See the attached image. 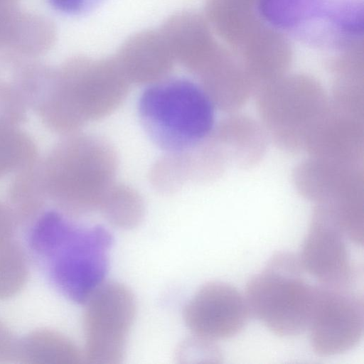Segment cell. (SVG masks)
<instances>
[{"instance_id":"obj_1","label":"cell","mask_w":364,"mask_h":364,"mask_svg":"<svg viewBox=\"0 0 364 364\" xmlns=\"http://www.w3.org/2000/svg\"><path fill=\"white\" fill-rule=\"evenodd\" d=\"M215 109L200 84L183 77L146 86L138 103L145 132L167 153L189 150L208 139L216 124Z\"/></svg>"},{"instance_id":"obj_2","label":"cell","mask_w":364,"mask_h":364,"mask_svg":"<svg viewBox=\"0 0 364 364\" xmlns=\"http://www.w3.org/2000/svg\"><path fill=\"white\" fill-rule=\"evenodd\" d=\"M112 234L100 225L80 227L65 218L35 252L47 264L50 278L69 299L84 304L104 283Z\"/></svg>"},{"instance_id":"obj_3","label":"cell","mask_w":364,"mask_h":364,"mask_svg":"<svg viewBox=\"0 0 364 364\" xmlns=\"http://www.w3.org/2000/svg\"><path fill=\"white\" fill-rule=\"evenodd\" d=\"M304 272L298 257L281 252L247 284L250 313L278 336H295L308 327L314 286L307 283Z\"/></svg>"},{"instance_id":"obj_4","label":"cell","mask_w":364,"mask_h":364,"mask_svg":"<svg viewBox=\"0 0 364 364\" xmlns=\"http://www.w3.org/2000/svg\"><path fill=\"white\" fill-rule=\"evenodd\" d=\"M257 94L266 129L278 145L291 151L305 149L331 105L323 89L309 80L273 82Z\"/></svg>"},{"instance_id":"obj_5","label":"cell","mask_w":364,"mask_h":364,"mask_svg":"<svg viewBox=\"0 0 364 364\" xmlns=\"http://www.w3.org/2000/svg\"><path fill=\"white\" fill-rule=\"evenodd\" d=\"M65 74L66 124L71 128L112 114L125 100L131 85L114 56L77 58Z\"/></svg>"},{"instance_id":"obj_6","label":"cell","mask_w":364,"mask_h":364,"mask_svg":"<svg viewBox=\"0 0 364 364\" xmlns=\"http://www.w3.org/2000/svg\"><path fill=\"white\" fill-rule=\"evenodd\" d=\"M84 304L83 359L92 364L121 363L136 315L132 291L118 282H104Z\"/></svg>"},{"instance_id":"obj_7","label":"cell","mask_w":364,"mask_h":364,"mask_svg":"<svg viewBox=\"0 0 364 364\" xmlns=\"http://www.w3.org/2000/svg\"><path fill=\"white\" fill-rule=\"evenodd\" d=\"M364 303L350 288L314 286L307 328L313 350L320 356L343 353L360 341Z\"/></svg>"},{"instance_id":"obj_8","label":"cell","mask_w":364,"mask_h":364,"mask_svg":"<svg viewBox=\"0 0 364 364\" xmlns=\"http://www.w3.org/2000/svg\"><path fill=\"white\" fill-rule=\"evenodd\" d=\"M67 156L62 197L74 212L98 210L115 183L118 158L114 147L97 136H83L72 144Z\"/></svg>"},{"instance_id":"obj_9","label":"cell","mask_w":364,"mask_h":364,"mask_svg":"<svg viewBox=\"0 0 364 364\" xmlns=\"http://www.w3.org/2000/svg\"><path fill=\"white\" fill-rule=\"evenodd\" d=\"M346 240L329 211L316 205L299 257L304 270L320 284L350 288L355 272Z\"/></svg>"},{"instance_id":"obj_10","label":"cell","mask_w":364,"mask_h":364,"mask_svg":"<svg viewBox=\"0 0 364 364\" xmlns=\"http://www.w3.org/2000/svg\"><path fill=\"white\" fill-rule=\"evenodd\" d=\"M250 311L245 297L233 286L210 282L200 288L186 304L184 321L193 335L215 341L237 334Z\"/></svg>"},{"instance_id":"obj_11","label":"cell","mask_w":364,"mask_h":364,"mask_svg":"<svg viewBox=\"0 0 364 364\" xmlns=\"http://www.w3.org/2000/svg\"><path fill=\"white\" fill-rule=\"evenodd\" d=\"M294 184L304 198L321 205H336L363 198L358 164L313 158L298 166Z\"/></svg>"},{"instance_id":"obj_12","label":"cell","mask_w":364,"mask_h":364,"mask_svg":"<svg viewBox=\"0 0 364 364\" xmlns=\"http://www.w3.org/2000/svg\"><path fill=\"white\" fill-rule=\"evenodd\" d=\"M114 57L130 84L146 86L168 77L176 63L159 28L129 36Z\"/></svg>"},{"instance_id":"obj_13","label":"cell","mask_w":364,"mask_h":364,"mask_svg":"<svg viewBox=\"0 0 364 364\" xmlns=\"http://www.w3.org/2000/svg\"><path fill=\"white\" fill-rule=\"evenodd\" d=\"M360 119L331 105L309 135L304 149L313 158L358 164L363 146Z\"/></svg>"},{"instance_id":"obj_14","label":"cell","mask_w":364,"mask_h":364,"mask_svg":"<svg viewBox=\"0 0 364 364\" xmlns=\"http://www.w3.org/2000/svg\"><path fill=\"white\" fill-rule=\"evenodd\" d=\"M159 30L175 62L196 75L218 53L205 21L195 11L183 10L173 14Z\"/></svg>"},{"instance_id":"obj_15","label":"cell","mask_w":364,"mask_h":364,"mask_svg":"<svg viewBox=\"0 0 364 364\" xmlns=\"http://www.w3.org/2000/svg\"><path fill=\"white\" fill-rule=\"evenodd\" d=\"M262 127L244 115L231 116L221 121L212 133L228 162L249 166L258 161L266 149Z\"/></svg>"},{"instance_id":"obj_16","label":"cell","mask_w":364,"mask_h":364,"mask_svg":"<svg viewBox=\"0 0 364 364\" xmlns=\"http://www.w3.org/2000/svg\"><path fill=\"white\" fill-rule=\"evenodd\" d=\"M83 354L66 336L53 330L33 331L18 340L16 360L25 364H75Z\"/></svg>"},{"instance_id":"obj_17","label":"cell","mask_w":364,"mask_h":364,"mask_svg":"<svg viewBox=\"0 0 364 364\" xmlns=\"http://www.w3.org/2000/svg\"><path fill=\"white\" fill-rule=\"evenodd\" d=\"M144 210V200L136 190L114 183L105 194L98 210L112 225L130 229L142 221Z\"/></svg>"},{"instance_id":"obj_18","label":"cell","mask_w":364,"mask_h":364,"mask_svg":"<svg viewBox=\"0 0 364 364\" xmlns=\"http://www.w3.org/2000/svg\"><path fill=\"white\" fill-rule=\"evenodd\" d=\"M28 277L25 253L14 239L0 242V299L18 294Z\"/></svg>"},{"instance_id":"obj_19","label":"cell","mask_w":364,"mask_h":364,"mask_svg":"<svg viewBox=\"0 0 364 364\" xmlns=\"http://www.w3.org/2000/svg\"><path fill=\"white\" fill-rule=\"evenodd\" d=\"M321 0H263L262 11L274 23L284 27L299 23L321 8Z\"/></svg>"},{"instance_id":"obj_20","label":"cell","mask_w":364,"mask_h":364,"mask_svg":"<svg viewBox=\"0 0 364 364\" xmlns=\"http://www.w3.org/2000/svg\"><path fill=\"white\" fill-rule=\"evenodd\" d=\"M221 353L214 341L193 335L177 347L176 359L180 363H218Z\"/></svg>"},{"instance_id":"obj_21","label":"cell","mask_w":364,"mask_h":364,"mask_svg":"<svg viewBox=\"0 0 364 364\" xmlns=\"http://www.w3.org/2000/svg\"><path fill=\"white\" fill-rule=\"evenodd\" d=\"M105 0H48L56 11L69 16H82L97 9Z\"/></svg>"},{"instance_id":"obj_22","label":"cell","mask_w":364,"mask_h":364,"mask_svg":"<svg viewBox=\"0 0 364 364\" xmlns=\"http://www.w3.org/2000/svg\"><path fill=\"white\" fill-rule=\"evenodd\" d=\"M18 342V340L0 320V363L16 360Z\"/></svg>"},{"instance_id":"obj_23","label":"cell","mask_w":364,"mask_h":364,"mask_svg":"<svg viewBox=\"0 0 364 364\" xmlns=\"http://www.w3.org/2000/svg\"><path fill=\"white\" fill-rule=\"evenodd\" d=\"M13 229L11 220L0 210V242L12 238Z\"/></svg>"}]
</instances>
